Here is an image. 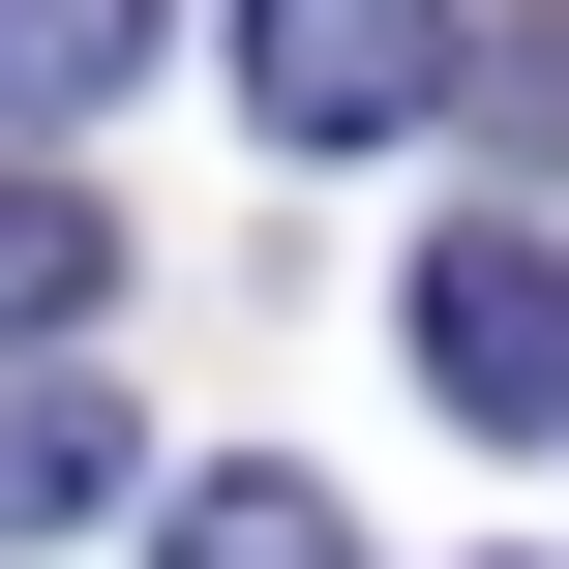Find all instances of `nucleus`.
I'll return each instance as SVG.
<instances>
[{"instance_id": "4", "label": "nucleus", "mask_w": 569, "mask_h": 569, "mask_svg": "<svg viewBox=\"0 0 569 569\" xmlns=\"http://www.w3.org/2000/svg\"><path fill=\"white\" fill-rule=\"evenodd\" d=\"M150 569H360V510H330L300 450H210V480L150 510Z\"/></svg>"}, {"instance_id": "2", "label": "nucleus", "mask_w": 569, "mask_h": 569, "mask_svg": "<svg viewBox=\"0 0 569 569\" xmlns=\"http://www.w3.org/2000/svg\"><path fill=\"white\" fill-rule=\"evenodd\" d=\"M420 390H450L480 450H569V240L540 210H450V240H420Z\"/></svg>"}, {"instance_id": "6", "label": "nucleus", "mask_w": 569, "mask_h": 569, "mask_svg": "<svg viewBox=\"0 0 569 569\" xmlns=\"http://www.w3.org/2000/svg\"><path fill=\"white\" fill-rule=\"evenodd\" d=\"M120 60H150V0H0V120H90Z\"/></svg>"}, {"instance_id": "1", "label": "nucleus", "mask_w": 569, "mask_h": 569, "mask_svg": "<svg viewBox=\"0 0 569 569\" xmlns=\"http://www.w3.org/2000/svg\"><path fill=\"white\" fill-rule=\"evenodd\" d=\"M480 90V0H240V120L270 150H420Z\"/></svg>"}, {"instance_id": "3", "label": "nucleus", "mask_w": 569, "mask_h": 569, "mask_svg": "<svg viewBox=\"0 0 569 569\" xmlns=\"http://www.w3.org/2000/svg\"><path fill=\"white\" fill-rule=\"evenodd\" d=\"M120 480H150V450H120V390H90V360H30V390H0V569H30V540H90Z\"/></svg>"}, {"instance_id": "5", "label": "nucleus", "mask_w": 569, "mask_h": 569, "mask_svg": "<svg viewBox=\"0 0 569 569\" xmlns=\"http://www.w3.org/2000/svg\"><path fill=\"white\" fill-rule=\"evenodd\" d=\"M90 300H120V210H90L60 150H0V360H30V330H90Z\"/></svg>"}, {"instance_id": "7", "label": "nucleus", "mask_w": 569, "mask_h": 569, "mask_svg": "<svg viewBox=\"0 0 569 569\" xmlns=\"http://www.w3.org/2000/svg\"><path fill=\"white\" fill-rule=\"evenodd\" d=\"M480 120H510V180H569V0H510V30H480Z\"/></svg>"}]
</instances>
